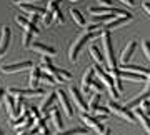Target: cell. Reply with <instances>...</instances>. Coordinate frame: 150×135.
Instances as JSON below:
<instances>
[{
    "instance_id": "1",
    "label": "cell",
    "mask_w": 150,
    "mask_h": 135,
    "mask_svg": "<svg viewBox=\"0 0 150 135\" xmlns=\"http://www.w3.org/2000/svg\"><path fill=\"white\" fill-rule=\"evenodd\" d=\"M102 32H103V30H95V32H88V30H87V33L80 35V37H79L74 43H72V47H70V54H69V59L72 60V62H75V60H77V57H79V54H80V50L83 49V45H85L87 42H90L92 38L102 37Z\"/></svg>"
},
{
    "instance_id": "2",
    "label": "cell",
    "mask_w": 150,
    "mask_h": 135,
    "mask_svg": "<svg viewBox=\"0 0 150 135\" xmlns=\"http://www.w3.org/2000/svg\"><path fill=\"white\" fill-rule=\"evenodd\" d=\"M102 40H103V50H105V60H107V70L112 72L117 69V62H115V55H113V47H112V37L108 30L102 32Z\"/></svg>"
},
{
    "instance_id": "3",
    "label": "cell",
    "mask_w": 150,
    "mask_h": 135,
    "mask_svg": "<svg viewBox=\"0 0 150 135\" xmlns=\"http://www.w3.org/2000/svg\"><path fill=\"white\" fill-rule=\"evenodd\" d=\"M93 69H95V75L98 77V78H100V82H102L103 85H105V87L108 88V92H110V95L113 97V100H117L120 93H118L117 87H115L113 77H112V75H108L107 72H105V70L102 69V67H100V64H97L95 67H93Z\"/></svg>"
},
{
    "instance_id": "4",
    "label": "cell",
    "mask_w": 150,
    "mask_h": 135,
    "mask_svg": "<svg viewBox=\"0 0 150 135\" xmlns=\"http://www.w3.org/2000/svg\"><path fill=\"white\" fill-rule=\"evenodd\" d=\"M107 107L110 108V110H112L113 114L120 115L122 119L129 120V122H137V117H135L134 112H130V108L122 107V105H118V103H117V102H113V100H110V102L107 103Z\"/></svg>"
},
{
    "instance_id": "5",
    "label": "cell",
    "mask_w": 150,
    "mask_h": 135,
    "mask_svg": "<svg viewBox=\"0 0 150 135\" xmlns=\"http://www.w3.org/2000/svg\"><path fill=\"white\" fill-rule=\"evenodd\" d=\"M7 93H10V95H13V97H40V95H43V90L42 88H17V87H10L8 90H7Z\"/></svg>"
},
{
    "instance_id": "6",
    "label": "cell",
    "mask_w": 150,
    "mask_h": 135,
    "mask_svg": "<svg viewBox=\"0 0 150 135\" xmlns=\"http://www.w3.org/2000/svg\"><path fill=\"white\" fill-rule=\"evenodd\" d=\"M80 120L87 125V127H90L92 130H95V132H97L98 135H102L103 132H105V127H103L102 122H100V120L97 119V117H92V115H87L85 112H82Z\"/></svg>"
},
{
    "instance_id": "7",
    "label": "cell",
    "mask_w": 150,
    "mask_h": 135,
    "mask_svg": "<svg viewBox=\"0 0 150 135\" xmlns=\"http://www.w3.org/2000/svg\"><path fill=\"white\" fill-rule=\"evenodd\" d=\"M30 67H33V64L30 60H25V62H17V64H10V65H2L0 67V72L2 74H15V72L27 70Z\"/></svg>"
},
{
    "instance_id": "8",
    "label": "cell",
    "mask_w": 150,
    "mask_h": 135,
    "mask_svg": "<svg viewBox=\"0 0 150 135\" xmlns=\"http://www.w3.org/2000/svg\"><path fill=\"white\" fill-rule=\"evenodd\" d=\"M10 28L8 27H2V35H0V57H4L7 54V50L10 47Z\"/></svg>"
},
{
    "instance_id": "9",
    "label": "cell",
    "mask_w": 150,
    "mask_h": 135,
    "mask_svg": "<svg viewBox=\"0 0 150 135\" xmlns=\"http://www.w3.org/2000/svg\"><path fill=\"white\" fill-rule=\"evenodd\" d=\"M57 100H59V98H57V92L48 93V97L43 98L42 105H40V114H42V115H48V114H50V110L55 107V102H57Z\"/></svg>"
},
{
    "instance_id": "10",
    "label": "cell",
    "mask_w": 150,
    "mask_h": 135,
    "mask_svg": "<svg viewBox=\"0 0 150 135\" xmlns=\"http://www.w3.org/2000/svg\"><path fill=\"white\" fill-rule=\"evenodd\" d=\"M15 20H17V23H18V25H20L23 30H27V32H32L33 35H38V33H40V30H38L37 25H35V22L28 20V18H25V17H22V15H17V17H15Z\"/></svg>"
},
{
    "instance_id": "11",
    "label": "cell",
    "mask_w": 150,
    "mask_h": 135,
    "mask_svg": "<svg viewBox=\"0 0 150 135\" xmlns=\"http://www.w3.org/2000/svg\"><path fill=\"white\" fill-rule=\"evenodd\" d=\"M57 98H59V102H60V107L65 110V114L69 115V117H74V108H72V103H70L67 93L64 90H57Z\"/></svg>"
},
{
    "instance_id": "12",
    "label": "cell",
    "mask_w": 150,
    "mask_h": 135,
    "mask_svg": "<svg viewBox=\"0 0 150 135\" xmlns=\"http://www.w3.org/2000/svg\"><path fill=\"white\" fill-rule=\"evenodd\" d=\"M150 97V78H147V87H145V90L142 93H140L137 98H134V100H130L125 107L127 108H135V107H139L140 103L144 102V100H147V98Z\"/></svg>"
},
{
    "instance_id": "13",
    "label": "cell",
    "mask_w": 150,
    "mask_h": 135,
    "mask_svg": "<svg viewBox=\"0 0 150 135\" xmlns=\"http://www.w3.org/2000/svg\"><path fill=\"white\" fill-rule=\"evenodd\" d=\"M134 18V15H127V17H115L112 18L110 22H107L105 25H103V30H112V28H117V27H122L125 25L127 22H130Z\"/></svg>"
},
{
    "instance_id": "14",
    "label": "cell",
    "mask_w": 150,
    "mask_h": 135,
    "mask_svg": "<svg viewBox=\"0 0 150 135\" xmlns=\"http://www.w3.org/2000/svg\"><path fill=\"white\" fill-rule=\"evenodd\" d=\"M69 92L72 93V98H74V103H75V105H77L79 108H80L82 112H85V110H88V103H87L85 100L82 98L80 92H79V90H77V88H75L74 85H72V87L69 88Z\"/></svg>"
},
{
    "instance_id": "15",
    "label": "cell",
    "mask_w": 150,
    "mask_h": 135,
    "mask_svg": "<svg viewBox=\"0 0 150 135\" xmlns=\"http://www.w3.org/2000/svg\"><path fill=\"white\" fill-rule=\"evenodd\" d=\"M93 78H95V69H88V70L83 74V78H82V90L85 93H88Z\"/></svg>"
},
{
    "instance_id": "16",
    "label": "cell",
    "mask_w": 150,
    "mask_h": 135,
    "mask_svg": "<svg viewBox=\"0 0 150 135\" xmlns=\"http://www.w3.org/2000/svg\"><path fill=\"white\" fill-rule=\"evenodd\" d=\"M30 49L33 50V52H37V54H40V55H55V49L54 47H48V45H43V43H38V42H35V43H32L30 45Z\"/></svg>"
},
{
    "instance_id": "17",
    "label": "cell",
    "mask_w": 150,
    "mask_h": 135,
    "mask_svg": "<svg viewBox=\"0 0 150 135\" xmlns=\"http://www.w3.org/2000/svg\"><path fill=\"white\" fill-rule=\"evenodd\" d=\"M134 114H135V117H137V119L140 120V124L144 125V129L147 130V134L150 135V117H149L147 114H145L144 110H142V107H137V108H135Z\"/></svg>"
},
{
    "instance_id": "18",
    "label": "cell",
    "mask_w": 150,
    "mask_h": 135,
    "mask_svg": "<svg viewBox=\"0 0 150 135\" xmlns=\"http://www.w3.org/2000/svg\"><path fill=\"white\" fill-rule=\"evenodd\" d=\"M40 80H42V69H40V67H32L30 77H28V83H30V87H32V88H37Z\"/></svg>"
},
{
    "instance_id": "19",
    "label": "cell",
    "mask_w": 150,
    "mask_h": 135,
    "mask_svg": "<svg viewBox=\"0 0 150 135\" xmlns=\"http://www.w3.org/2000/svg\"><path fill=\"white\" fill-rule=\"evenodd\" d=\"M18 5H20V8L23 12H25V13H28V15H30V13H38V15H43V13H45V12H47V8H43V7H38V5H32V4H18Z\"/></svg>"
},
{
    "instance_id": "20",
    "label": "cell",
    "mask_w": 150,
    "mask_h": 135,
    "mask_svg": "<svg viewBox=\"0 0 150 135\" xmlns=\"http://www.w3.org/2000/svg\"><path fill=\"white\" fill-rule=\"evenodd\" d=\"M120 75L122 78H129L132 82H144L147 80V75L144 74H137V72H132V70H120Z\"/></svg>"
},
{
    "instance_id": "21",
    "label": "cell",
    "mask_w": 150,
    "mask_h": 135,
    "mask_svg": "<svg viewBox=\"0 0 150 135\" xmlns=\"http://www.w3.org/2000/svg\"><path fill=\"white\" fill-rule=\"evenodd\" d=\"M135 49H137V42H130L125 49H123V52H122V55H120V62L122 64H127L130 60V57L134 55V52H135Z\"/></svg>"
},
{
    "instance_id": "22",
    "label": "cell",
    "mask_w": 150,
    "mask_h": 135,
    "mask_svg": "<svg viewBox=\"0 0 150 135\" xmlns=\"http://www.w3.org/2000/svg\"><path fill=\"white\" fill-rule=\"evenodd\" d=\"M5 105H7V110H8L12 119H17L18 117V114H17V100H13V95L8 93L5 97Z\"/></svg>"
},
{
    "instance_id": "23",
    "label": "cell",
    "mask_w": 150,
    "mask_h": 135,
    "mask_svg": "<svg viewBox=\"0 0 150 135\" xmlns=\"http://www.w3.org/2000/svg\"><path fill=\"white\" fill-rule=\"evenodd\" d=\"M50 115H52V122H54V125L57 127V130H64V122H62V117H60L59 108L54 107L52 110H50Z\"/></svg>"
},
{
    "instance_id": "24",
    "label": "cell",
    "mask_w": 150,
    "mask_h": 135,
    "mask_svg": "<svg viewBox=\"0 0 150 135\" xmlns=\"http://www.w3.org/2000/svg\"><path fill=\"white\" fill-rule=\"evenodd\" d=\"M123 70H132V72L144 74V75L150 77V69H145V67H137V65H127V64H123Z\"/></svg>"
},
{
    "instance_id": "25",
    "label": "cell",
    "mask_w": 150,
    "mask_h": 135,
    "mask_svg": "<svg viewBox=\"0 0 150 135\" xmlns=\"http://www.w3.org/2000/svg\"><path fill=\"white\" fill-rule=\"evenodd\" d=\"M112 77H113V82H115V87H117V90H118V92H122V90H123V83H122V75H120V70H118V67L112 70Z\"/></svg>"
},
{
    "instance_id": "26",
    "label": "cell",
    "mask_w": 150,
    "mask_h": 135,
    "mask_svg": "<svg viewBox=\"0 0 150 135\" xmlns=\"http://www.w3.org/2000/svg\"><path fill=\"white\" fill-rule=\"evenodd\" d=\"M70 13H72V18H74L80 27H87V22H85V18H83V15H82V12L80 10H75V8H72L70 10Z\"/></svg>"
},
{
    "instance_id": "27",
    "label": "cell",
    "mask_w": 150,
    "mask_h": 135,
    "mask_svg": "<svg viewBox=\"0 0 150 135\" xmlns=\"http://www.w3.org/2000/svg\"><path fill=\"white\" fill-rule=\"evenodd\" d=\"M90 55H92V59L95 60L97 64H100V65L103 64V55H102V52H100V49H98V47L92 45V47H90Z\"/></svg>"
},
{
    "instance_id": "28",
    "label": "cell",
    "mask_w": 150,
    "mask_h": 135,
    "mask_svg": "<svg viewBox=\"0 0 150 135\" xmlns=\"http://www.w3.org/2000/svg\"><path fill=\"white\" fill-rule=\"evenodd\" d=\"M108 112H110V108L108 107H97L95 110H93V114H95V117L98 120H105L107 119V115H108Z\"/></svg>"
},
{
    "instance_id": "29",
    "label": "cell",
    "mask_w": 150,
    "mask_h": 135,
    "mask_svg": "<svg viewBox=\"0 0 150 135\" xmlns=\"http://www.w3.org/2000/svg\"><path fill=\"white\" fill-rule=\"evenodd\" d=\"M92 15H103V13H110L112 8L110 7H90V10H88Z\"/></svg>"
},
{
    "instance_id": "30",
    "label": "cell",
    "mask_w": 150,
    "mask_h": 135,
    "mask_svg": "<svg viewBox=\"0 0 150 135\" xmlns=\"http://www.w3.org/2000/svg\"><path fill=\"white\" fill-rule=\"evenodd\" d=\"M57 135H88V132L85 129H70V130H65V132L59 130Z\"/></svg>"
},
{
    "instance_id": "31",
    "label": "cell",
    "mask_w": 150,
    "mask_h": 135,
    "mask_svg": "<svg viewBox=\"0 0 150 135\" xmlns=\"http://www.w3.org/2000/svg\"><path fill=\"white\" fill-rule=\"evenodd\" d=\"M54 77L57 78V82H67V80H70V78H72L70 72H67V70H59V69H57V72H55Z\"/></svg>"
},
{
    "instance_id": "32",
    "label": "cell",
    "mask_w": 150,
    "mask_h": 135,
    "mask_svg": "<svg viewBox=\"0 0 150 135\" xmlns=\"http://www.w3.org/2000/svg\"><path fill=\"white\" fill-rule=\"evenodd\" d=\"M98 102H100V93L95 92V95H92L90 102H88V108H90L92 112H93V110H95V108L98 107Z\"/></svg>"
},
{
    "instance_id": "33",
    "label": "cell",
    "mask_w": 150,
    "mask_h": 135,
    "mask_svg": "<svg viewBox=\"0 0 150 135\" xmlns=\"http://www.w3.org/2000/svg\"><path fill=\"white\" fill-rule=\"evenodd\" d=\"M42 82L52 87V85H55V83H57V78H55L54 75H50V74H42Z\"/></svg>"
},
{
    "instance_id": "34",
    "label": "cell",
    "mask_w": 150,
    "mask_h": 135,
    "mask_svg": "<svg viewBox=\"0 0 150 135\" xmlns=\"http://www.w3.org/2000/svg\"><path fill=\"white\" fill-rule=\"evenodd\" d=\"M32 38H33V33L25 30V33H23V42H22V43H23V47L30 49V45H32Z\"/></svg>"
},
{
    "instance_id": "35",
    "label": "cell",
    "mask_w": 150,
    "mask_h": 135,
    "mask_svg": "<svg viewBox=\"0 0 150 135\" xmlns=\"http://www.w3.org/2000/svg\"><path fill=\"white\" fill-rule=\"evenodd\" d=\"M42 20H43V25H50L52 23V20H54V12H45L42 17Z\"/></svg>"
},
{
    "instance_id": "36",
    "label": "cell",
    "mask_w": 150,
    "mask_h": 135,
    "mask_svg": "<svg viewBox=\"0 0 150 135\" xmlns=\"http://www.w3.org/2000/svg\"><path fill=\"white\" fill-rule=\"evenodd\" d=\"M59 5H60V0H50L48 5H47V10L48 12H55L57 8H59Z\"/></svg>"
},
{
    "instance_id": "37",
    "label": "cell",
    "mask_w": 150,
    "mask_h": 135,
    "mask_svg": "<svg viewBox=\"0 0 150 135\" xmlns=\"http://www.w3.org/2000/svg\"><path fill=\"white\" fill-rule=\"evenodd\" d=\"M102 87H103L102 82H98V80H95V78H93L90 88H93V90H95V92H98V93H102Z\"/></svg>"
},
{
    "instance_id": "38",
    "label": "cell",
    "mask_w": 150,
    "mask_h": 135,
    "mask_svg": "<svg viewBox=\"0 0 150 135\" xmlns=\"http://www.w3.org/2000/svg\"><path fill=\"white\" fill-rule=\"evenodd\" d=\"M28 112H30V115H32L35 120H38V119H40V115H42V114H40V108H37V107H30V108H28Z\"/></svg>"
},
{
    "instance_id": "39",
    "label": "cell",
    "mask_w": 150,
    "mask_h": 135,
    "mask_svg": "<svg viewBox=\"0 0 150 135\" xmlns=\"http://www.w3.org/2000/svg\"><path fill=\"white\" fill-rule=\"evenodd\" d=\"M140 107H142V110H144L147 115H150V100L147 98V100H144V102L140 103Z\"/></svg>"
},
{
    "instance_id": "40",
    "label": "cell",
    "mask_w": 150,
    "mask_h": 135,
    "mask_svg": "<svg viewBox=\"0 0 150 135\" xmlns=\"http://www.w3.org/2000/svg\"><path fill=\"white\" fill-rule=\"evenodd\" d=\"M54 17H55V20L59 22V23H64L65 22V18H64V15H62V12L59 10V8H57V10L54 12Z\"/></svg>"
},
{
    "instance_id": "41",
    "label": "cell",
    "mask_w": 150,
    "mask_h": 135,
    "mask_svg": "<svg viewBox=\"0 0 150 135\" xmlns=\"http://www.w3.org/2000/svg\"><path fill=\"white\" fill-rule=\"evenodd\" d=\"M144 52H145V55H147V59L150 60V42L149 40H145L144 42Z\"/></svg>"
},
{
    "instance_id": "42",
    "label": "cell",
    "mask_w": 150,
    "mask_h": 135,
    "mask_svg": "<svg viewBox=\"0 0 150 135\" xmlns=\"http://www.w3.org/2000/svg\"><path fill=\"white\" fill-rule=\"evenodd\" d=\"M98 2H100V5H103V7L113 8V2H115V0H98Z\"/></svg>"
},
{
    "instance_id": "43",
    "label": "cell",
    "mask_w": 150,
    "mask_h": 135,
    "mask_svg": "<svg viewBox=\"0 0 150 135\" xmlns=\"http://www.w3.org/2000/svg\"><path fill=\"white\" fill-rule=\"evenodd\" d=\"M118 2H122V4H125V5H129V7H135L134 0H118Z\"/></svg>"
},
{
    "instance_id": "44",
    "label": "cell",
    "mask_w": 150,
    "mask_h": 135,
    "mask_svg": "<svg viewBox=\"0 0 150 135\" xmlns=\"http://www.w3.org/2000/svg\"><path fill=\"white\" fill-rule=\"evenodd\" d=\"M144 10L150 15V4H149V2H145V4H144Z\"/></svg>"
},
{
    "instance_id": "45",
    "label": "cell",
    "mask_w": 150,
    "mask_h": 135,
    "mask_svg": "<svg viewBox=\"0 0 150 135\" xmlns=\"http://www.w3.org/2000/svg\"><path fill=\"white\" fill-rule=\"evenodd\" d=\"M27 2H35V0H17L15 4H27Z\"/></svg>"
},
{
    "instance_id": "46",
    "label": "cell",
    "mask_w": 150,
    "mask_h": 135,
    "mask_svg": "<svg viewBox=\"0 0 150 135\" xmlns=\"http://www.w3.org/2000/svg\"><path fill=\"white\" fill-rule=\"evenodd\" d=\"M4 93H5V92H4V90L0 88V102H2V98H4Z\"/></svg>"
},
{
    "instance_id": "47",
    "label": "cell",
    "mask_w": 150,
    "mask_h": 135,
    "mask_svg": "<svg viewBox=\"0 0 150 135\" xmlns=\"http://www.w3.org/2000/svg\"><path fill=\"white\" fill-rule=\"evenodd\" d=\"M102 135H110V130H108V129H105V132H103Z\"/></svg>"
},
{
    "instance_id": "48",
    "label": "cell",
    "mask_w": 150,
    "mask_h": 135,
    "mask_svg": "<svg viewBox=\"0 0 150 135\" xmlns=\"http://www.w3.org/2000/svg\"><path fill=\"white\" fill-rule=\"evenodd\" d=\"M37 135H45V134H37Z\"/></svg>"
},
{
    "instance_id": "49",
    "label": "cell",
    "mask_w": 150,
    "mask_h": 135,
    "mask_svg": "<svg viewBox=\"0 0 150 135\" xmlns=\"http://www.w3.org/2000/svg\"><path fill=\"white\" fill-rule=\"evenodd\" d=\"M72 2H79V0H72Z\"/></svg>"
},
{
    "instance_id": "50",
    "label": "cell",
    "mask_w": 150,
    "mask_h": 135,
    "mask_svg": "<svg viewBox=\"0 0 150 135\" xmlns=\"http://www.w3.org/2000/svg\"><path fill=\"white\" fill-rule=\"evenodd\" d=\"M0 135H2V129H0Z\"/></svg>"
},
{
    "instance_id": "51",
    "label": "cell",
    "mask_w": 150,
    "mask_h": 135,
    "mask_svg": "<svg viewBox=\"0 0 150 135\" xmlns=\"http://www.w3.org/2000/svg\"><path fill=\"white\" fill-rule=\"evenodd\" d=\"M13 2H17V0H13Z\"/></svg>"
}]
</instances>
